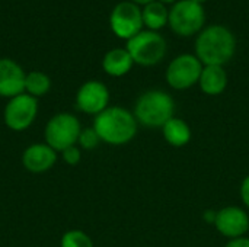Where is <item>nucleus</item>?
Wrapping results in <instances>:
<instances>
[{
	"label": "nucleus",
	"instance_id": "f257e3e1",
	"mask_svg": "<svg viewBox=\"0 0 249 247\" xmlns=\"http://www.w3.org/2000/svg\"><path fill=\"white\" fill-rule=\"evenodd\" d=\"M139 122L134 114L121 106H108L104 112L95 116L93 128L102 143L109 146L128 144L137 134Z\"/></svg>",
	"mask_w": 249,
	"mask_h": 247
},
{
	"label": "nucleus",
	"instance_id": "f03ea898",
	"mask_svg": "<svg viewBox=\"0 0 249 247\" xmlns=\"http://www.w3.org/2000/svg\"><path fill=\"white\" fill-rule=\"evenodd\" d=\"M236 49L235 35L222 25H212L198 33L196 57L204 66H222L231 61Z\"/></svg>",
	"mask_w": 249,
	"mask_h": 247
},
{
	"label": "nucleus",
	"instance_id": "7ed1b4c3",
	"mask_svg": "<svg viewBox=\"0 0 249 247\" xmlns=\"http://www.w3.org/2000/svg\"><path fill=\"white\" fill-rule=\"evenodd\" d=\"M175 102L163 90H147L139 96L134 106V118L147 128H162L174 118Z\"/></svg>",
	"mask_w": 249,
	"mask_h": 247
},
{
	"label": "nucleus",
	"instance_id": "20e7f679",
	"mask_svg": "<svg viewBox=\"0 0 249 247\" xmlns=\"http://www.w3.org/2000/svg\"><path fill=\"white\" fill-rule=\"evenodd\" d=\"M165 38L155 31H142L127 41L125 49L131 55L134 64L152 67L160 63L166 54Z\"/></svg>",
	"mask_w": 249,
	"mask_h": 247
},
{
	"label": "nucleus",
	"instance_id": "39448f33",
	"mask_svg": "<svg viewBox=\"0 0 249 247\" xmlns=\"http://www.w3.org/2000/svg\"><path fill=\"white\" fill-rule=\"evenodd\" d=\"M80 131V121L73 114L60 112L48 119L44 130V140L51 148L61 153L64 148L77 144Z\"/></svg>",
	"mask_w": 249,
	"mask_h": 247
},
{
	"label": "nucleus",
	"instance_id": "423d86ee",
	"mask_svg": "<svg viewBox=\"0 0 249 247\" xmlns=\"http://www.w3.org/2000/svg\"><path fill=\"white\" fill-rule=\"evenodd\" d=\"M206 22L204 7L191 0H179L169 10L168 23L171 29L181 36H191L203 29Z\"/></svg>",
	"mask_w": 249,
	"mask_h": 247
},
{
	"label": "nucleus",
	"instance_id": "0eeeda50",
	"mask_svg": "<svg viewBox=\"0 0 249 247\" xmlns=\"http://www.w3.org/2000/svg\"><path fill=\"white\" fill-rule=\"evenodd\" d=\"M36 115L38 99L32 98L28 93H22L12 99H7L3 111V121L9 130L15 132H22L35 122Z\"/></svg>",
	"mask_w": 249,
	"mask_h": 247
},
{
	"label": "nucleus",
	"instance_id": "6e6552de",
	"mask_svg": "<svg viewBox=\"0 0 249 247\" xmlns=\"http://www.w3.org/2000/svg\"><path fill=\"white\" fill-rule=\"evenodd\" d=\"M203 71V63L191 54L178 55L171 61L166 70V82L175 90H187L198 83Z\"/></svg>",
	"mask_w": 249,
	"mask_h": 247
},
{
	"label": "nucleus",
	"instance_id": "1a4fd4ad",
	"mask_svg": "<svg viewBox=\"0 0 249 247\" xmlns=\"http://www.w3.org/2000/svg\"><path fill=\"white\" fill-rule=\"evenodd\" d=\"M111 31L121 39H131L139 32L143 31V16L142 9L133 1L118 3L109 16Z\"/></svg>",
	"mask_w": 249,
	"mask_h": 247
},
{
	"label": "nucleus",
	"instance_id": "9d476101",
	"mask_svg": "<svg viewBox=\"0 0 249 247\" xmlns=\"http://www.w3.org/2000/svg\"><path fill=\"white\" fill-rule=\"evenodd\" d=\"M76 108L86 115H99L109 106V90L99 80L83 83L76 93Z\"/></svg>",
	"mask_w": 249,
	"mask_h": 247
},
{
	"label": "nucleus",
	"instance_id": "9b49d317",
	"mask_svg": "<svg viewBox=\"0 0 249 247\" xmlns=\"http://www.w3.org/2000/svg\"><path fill=\"white\" fill-rule=\"evenodd\" d=\"M217 231L228 239L244 237L249 231V215L239 207H225L216 213L213 223Z\"/></svg>",
	"mask_w": 249,
	"mask_h": 247
},
{
	"label": "nucleus",
	"instance_id": "f8f14e48",
	"mask_svg": "<svg viewBox=\"0 0 249 247\" xmlns=\"http://www.w3.org/2000/svg\"><path fill=\"white\" fill-rule=\"evenodd\" d=\"M58 153L47 143H35L22 153V165L31 173H45L57 163Z\"/></svg>",
	"mask_w": 249,
	"mask_h": 247
},
{
	"label": "nucleus",
	"instance_id": "ddd939ff",
	"mask_svg": "<svg viewBox=\"0 0 249 247\" xmlns=\"http://www.w3.org/2000/svg\"><path fill=\"white\" fill-rule=\"evenodd\" d=\"M25 77L23 68L10 58H0V96L12 99L18 95L25 93Z\"/></svg>",
	"mask_w": 249,
	"mask_h": 247
},
{
	"label": "nucleus",
	"instance_id": "4468645a",
	"mask_svg": "<svg viewBox=\"0 0 249 247\" xmlns=\"http://www.w3.org/2000/svg\"><path fill=\"white\" fill-rule=\"evenodd\" d=\"M200 89L209 96H217L228 86V74L222 66H204L200 80Z\"/></svg>",
	"mask_w": 249,
	"mask_h": 247
},
{
	"label": "nucleus",
	"instance_id": "2eb2a0df",
	"mask_svg": "<svg viewBox=\"0 0 249 247\" xmlns=\"http://www.w3.org/2000/svg\"><path fill=\"white\" fill-rule=\"evenodd\" d=\"M134 61L131 58V55L128 54V51L125 48H114L109 49L102 60V68L108 76L112 77H123L125 76L131 67H133Z\"/></svg>",
	"mask_w": 249,
	"mask_h": 247
},
{
	"label": "nucleus",
	"instance_id": "dca6fc26",
	"mask_svg": "<svg viewBox=\"0 0 249 247\" xmlns=\"http://www.w3.org/2000/svg\"><path fill=\"white\" fill-rule=\"evenodd\" d=\"M162 134H163L165 141L172 147H184L191 141V137H193L190 125L184 119L177 118V116L169 119L162 127Z\"/></svg>",
	"mask_w": 249,
	"mask_h": 247
},
{
	"label": "nucleus",
	"instance_id": "f3484780",
	"mask_svg": "<svg viewBox=\"0 0 249 247\" xmlns=\"http://www.w3.org/2000/svg\"><path fill=\"white\" fill-rule=\"evenodd\" d=\"M142 16H143V25L149 29V31H159L162 29L169 19V12L165 7L163 3L155 0L149 4H146L142 10Z\"/></svg>",
	"mask_w": 249,
	"mask_h": 247
},
{
	"label": "nucleus",
	"instance_id": "a211bd4d",
	"mask_svg": "<svg viewBox=\"0 0 249 247\" xmlns=\"http://www.w3.org/2000/svg\"><path fill=\"white\" fill-rule=\"evenodd\" d=\"M51 89V79L42 71L26 73L25 77V93L38 99L45 96Z\"/></svg>",
	"mask_w": 249,
	"mask_h": 247
},
{
	"label": "nucleus",
	"instance_id": "6ab92c4d",
	"mask_svg": "<svg viewBox=\"0 0 249 247\" xmlns=\"http://www.w3.org/2000/svg\"><path fill=\"white\" fill-rule=\"evenodd\" d=\"M60 247H95L92 239L82 230H69L63 234Z\"/></svg>",
	"mask_w": 249,
	"mask_h": 247
},
{
	"label": "nucleus",
	"instance_id": "aec40b11",
	"mask_svg": "<svg viewBox=\"0 0 249 247\" xmlns=\"http://www.w3.org/2000/svg\"><path fill=\"white\" fill-rule=\"evenodd\" d=\"M101 138L98 135V132L95 131L93 127H88V128H82L79 138H77V146L83 150H93L99 146Z\"/></svg>",
	"mask_w": 249,
	"mask_h": 247
},
{
	"label": "nucleus",
	"instance_id": "412c9836",
	"mask_svg": "<svg viewBox=\"0 0 249 247\" xmlns=\"http://www.w3.org/2000/svg\"><path fill=\"white\" fill-rule=\"evenodd\" d=\"M60 154H61V160L69 166H77L82 160V150L77 144L64 148Z\"/></svg>",
	"mask_w": 249,
	"mask_h": 247
},
{
	"label": "nucleus",
	"instance_id": "4be33fe9",
	"mask_svg": "<svg viewBox=\"0 0 249 247\" xmlns=\"http://www.w3.org/2000/svg\"><path fill=\"white\" fill-rule=\"evenodd\" d=\"M241 198H242V202L249 208V175L242 181V185H241Z\"/></svg>",
	"mask_w": 249,
	"mask_h": 247
},
{
	"label": "nucleus",
	"instance_id": "5701e85b",
	"mask_svg": "<svg viewBox=\"0 0 249 247\" xmlns=\"http://www.w3.org/2000/svg\"><path fill=\"white\" fill-rule=\"evenodd\" d=\"M226 247H249V237H238V239H232L229 240V243Z\"/></svg>",
	"mask_w": 249,
	"mask_h": 247
},
{
	"label": "nucleus",
	"instance_id": "b1692460",
	"mask_svg": "<svg viewBox=\"0 0 249 247\" xmlns=\"http://www.w3.org/2000/svg\"><path fill=\"white\" fill-rule=\"evenodd\" d=\"M130 1H133L134 4H143V6H146V4H149V3H152V1H155V0H130Z\"/></svg>",
	"mask_w": 249,
	"mask_h": 247
},
{
	"label": "nucleus",
	"instance_id": "393cba45",
	"mask_svg": "<svg viewBox=\"0 0 249 247\" xmlns=\"http://www.w3.org/2000/svg\"><path fill=\"white\" fill-rule=\"evenodd\" d=\"M158 1H160L163 4H171V3H175L177 0H158Z\"/></svg>",
	"mask_w": 249,
	"mask_h": 247
},
{
	"label": "nucleus",
	"instance_id": "a878e982",
	"mask_svg": "<svg viewBox=\"0 0 249 247\" xmlns=\"http://www.w3.org/2000/svg\"><path fill=\"white\" fill-rule=\"evenodd\" d=\"M191 1H194V3H197V4H201V6H203V3H206L207 0H191Z\"/></svg>",
	"mask_w": 249,
	"mask_h": 247
}]
</instances>
